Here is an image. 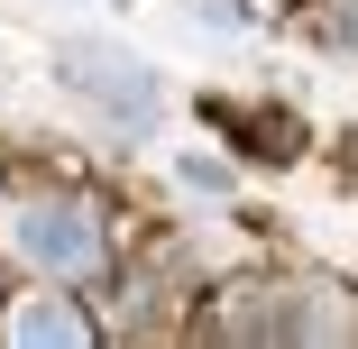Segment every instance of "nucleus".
<instances>
[{"mask_svg":"<svg viewBox=\"0 0 358 349\" xmlns=\"http://www.w3.org/2000/svg\"><path fill=\"white\" fill-rule=\"evenodd\" d=\"M10 248L37 276H83L101 257V230H92L83 202H19V212H10Z\"/></svg>","mask_w":358,"mask_h":349,"instance_id":"1","label":"nucleus"},{"mask_svg":"<svg viewBox=\"0 0 358 349\" xmlns=\"http://www.w3.org/2000/svg\"><path fill=\"white\" fill-rule=\"evenodd\" d=\"M55 74L74 83V92H92V101H110L120 120H148V111H157V74H148V64H138L129 46L64 37V46H55Z\"/></svg>","mask_w":358,"mask_h":349,"instance_id":"2","label":"nucleus"},{"mask_svg":"<svg viewBox=\"0 0 358 349\" xmlns=\"http://www.w3.org/2000/svg\"><path fill=\"white\" fill-rule=\"evenodd\" d=\"M10 340H64V349H74V340H92V322L74 304H19L10 313Z\"/></svg>","mask_w":358,"mask_h":349,"instance_id":"3","label":"nucleus"},{"mask_svg":"<svg viewBox=\"0 0 358 349\" xmlns=\"http://www.w3.org/2000/svg\"><path fill=\"white\" fill-rule=\"evenodd\" d=\"M175 175H184V184H193V193H230V166H221V157H184V166H175Z\"/></svg>","mask_w":358,"mask_h":349,"instance_id":"4","label":"nucleus"}]
</instances>
